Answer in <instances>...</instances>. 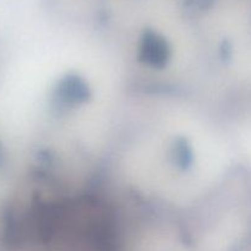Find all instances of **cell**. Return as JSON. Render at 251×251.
<instances>
[{
	"mask_svg": "<svg viewBox=\"0 0 251 251\" xmlns=\"http://www.w3.org/2000/svg\"><path fill=\"white\" fill-rule=\"evenodd\" d=\"M141 55L147 63L154 66H163L169 58V48L167 42L156 33L145 34L142 41Z\"/></svg>",
	"mask_w": 251,
	"mask_h": 251,
	"instance_id": "1",
	"label": "cell"
},
{
	"mask_svg": "<svg viewBox=\"0 0 251 251\" xmlns=\"http://www.w3.org/2000/svg\"><path fill=\"white\" fill-rule=\"evenodd\" d=\"M60 92L63 98L66 100H74V102H80L86 100L88 96L87 87L83 85L82 81L76 77H69L64 81L60 87Z\"/></svg>",
	"mask_w": 251,
	"mask_h": 251,
	"instance_id": "2",
	"label": "cell"
},
{
	"mask_svg": "<svg viewBox=\"0 0 251 251\" xmlns=\"http://www.w3.org/2000/svg\"><path fill=\"white\" fill-rule=\"evenodd\" d=\"M190 152H189L188 146L186 145H181V147H179L178 151H176V162H178L180 166H188L190 163Z\"/></svg>",
	"mask_w": 251,
	"mask_h": 251,
	"instance_id": "3",
	"label": "cell"
}]
</instances>
